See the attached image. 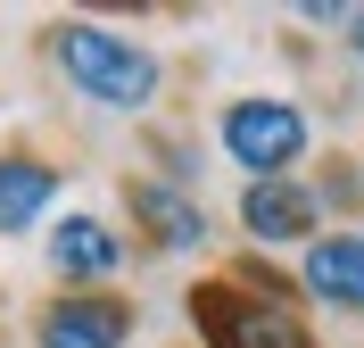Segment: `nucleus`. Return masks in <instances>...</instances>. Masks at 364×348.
<instances>
[{
    "label": "nucleus",
    "mask_w": 364,
    "mask_h": 348,
    "mask_svg": "<svg viewBox=\"0 0 364 348\" xmlns=\"http://www.w3.org/2000/svg\"><path fill=\"white\" fill-rule=\"evenodd\" d=\"M50 58L67 67V83L100 108H149L158 100V58L141 42H124L116 25H91V17H67L50 33Z\"/></svg>",
    "instance_id": "1"
},
{
    "label": "nucleus",
    "mask_w": 364,
    "mask_h": 348,
    "mask_svg": "<svg viewBox=\"0 0 364 348\" xmlns=\"http://www.w3.org/2000/svg\"><path fill=\"white\" fill-rule=\"evenodd\" d=\"M232 166H249V183H282L298 158H306V116L290 100H232L224 125H215Z\"/></svg>",
    "instance_id": "2"
},
{
    "label": "nucleus",
    "mask_w": 364,
    "mask_h": 348,
    "mask_svg": "<svg viewBox=\"0 0 364 348\" xmlns=\"http://www.w3.org/2000/svg\"><path fill=\"white\" fill-rule=\"evenodd\" d=\"M191 315H199V332H207L215 348H306V332H298L273 299H257V290H232V282H207V290H191Z\"/></svg>",
    "instance_id": "3"
},
{
    "label": "nucleus",
    "mask_w": 364,
    "mask_h": 348,
    "mask_svg": "<svg viewBox=\"0 0 364 348\" xmlns=\"http://www.w3.org/2000/svg\"><path fill=\"white\" fill-rule=\"evenodd\" d=\"M33 340L42 348H124L133 340V307L108 299V290H67V299L42 307Z\"/></svg>",
    "instance_id": "4"
},
{
    "label": "nucleus",
    "mask_w": 364,
    "mask_h": 348,
    "mask_svg": "<svg viewBox=\"0 0 364 348\" xmlns=\"http://www.w3.org/2000/svg\"><path fill=\"white\" fill-rule=\"evenodd\" d=\"M306 290L323 307H340V315H364V232H323L306 241Z\"/></svg>",
    "instance_id": "5"
},
{
    "label": "nucleus",
    "mask_w": 364,
    "mask_h": 348,
    "mask_svg": "<svg viewBox=\"0 0 364 348\" xmlns=\"http://www.w3.org/2000/svg\"><path fill=\"white\" fill-rule=\"evenodd\" d=\"M240 224H249V241H306L315 232V191L306 183H249L240 191Z\"/></svg>",
    "instance_id": "6"
},
{
    "label": "nucleus",
    "mask_w": 364,
    "mask_h": 348,
    "mask_svg": "<svg viewBox=\"0 0 364 348\" xmlns=\"http://www.w3.org/2000/svg\"><path fill=\"white\" fill-rule=\"evenodd\" d=\"M50 265H58V282H108L124 265V241L100 216H67V224L50 232Z\"/></svg>",
    "instance_id": "7"
},
{
    "label": "nucleus",
    "mask_w": 364,
    "mask_h": 348,
    "mask_svg": "<svg viewBox=\"0 0 364 348\" xmlns=\"http://www.w3.org/2000/svg\"><path fill=\"white\" fill-rule=\"evenodd\" d=\"M133 216H141V232H149L158 249H199V241H207L199 199L174 191V183H133Z\"/></svg>",
    "instance_id": "8"
},
{
    "label": "nucleus",
    "mask_w": 364,
    "mask_h": 348,
    "mask_svg": "<svg viewBox=\"0 0 364 348\" xmlns=\"http://www.w3.org/2000/svg\"><path fill=\"white\" fill-rule=\"evenodd\" d=\"M58 199V174L42 158H0V232H33Z\"/></svg>",
    "instance_id": "9"
},
{
    "label": "nucleus",
    "mask_w": 364,
    "mask_h": 348,
    "mask_svg": "<svg viewBox=\"0 0 364 348\" xmlns=\"http://www.w3.org/2000/svg\"><path fill=\"white\" fill-rule=\"evenodd\" d=\"M348 42H356V50H364V9H356V17H348Z\"/></svg>",
    "instance_id": "10"
}]
</instances>
